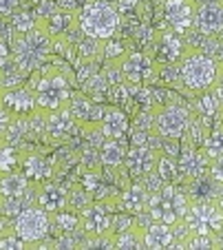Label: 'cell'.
<instances>
[{
    "label": "cell",
    "instance_id": "6",
    "mask_svg": "<svg viewBox=\"0 0 223 250\" xmlns=\"http://www.w3.org/2000/svg\"><path fill=\"white\" fill-rule=\"evenodd\" d=\"M192 122V111L186 104H162L152 111V128L166 140H181Z\"/></svg>",
    "mask_w": 223,
    "mask_h": 250
},
{
    "label": "cell",
    "instance_id": "32",
    "mask_svg": "<svg viewBox=\"0 0 223 250\" xmlns=\"http://www.w3.org/2000/svg\"><path fill=\"white\" fill-rule=\"evenodd\" d=\"M9 122H11V118H9V113H7L2 106H0V140L5 137V133H7V126H9Z\"/></svg>",
    "mask_w": 223,
    "mask_h": 250
},
{
    "label": "cell",
    "instance_id": "11",
    "mask_svg": "<svg viewBox=\"0 0 223 250\" xmlns=\"http://www.w3.org/2000/svg\"><path fill=\"white\" fill-rule=\"evenodd\" d=\"M195 0H164V22L170 31L186 33L195 24Z\"/></svg>",
    "mask_w": 223,
    "mask_h": 250
},
{
    "label": "cell",
    "instance_id": "21",
    "mask_svg": "<svg viewBox=\"0 0 223 250\" xmlns=\"http://www.w3.org/2000/svg\"><path fill=\"white\" fill-rule=\"evenodd\" d=\"M129 146L124 144V137H104L100 144V162L104 166H124Z\"/></svg>",
    "mask_w": 223,
    "mask_h": 250
},
{
    "label": "cell",
    "instance_id": "5",
    "mask_svg": "<svg viewBox=\"0 0 223 250\" xmlns=\"http://www.w3.org/2000/svg\"><path fill=\"white\" fill-rule=\"evenodd\" d=\"M188 195L177 184H164L159 190H152L148 195L146 217L150 222H162L168 226H177L186 217L188 210Z\"/></svg>",
    "mask_w": 223,
    "mask_h": 250
},
{
    "label": "cell",
    "instance_id": "37",
    "mask_svg": "<svg viewBox=\"0 0 223 250\" xmlns=\"http://www.w3.org/2000/svg\"><path fill=\"white\" fill-rule=\"evenodd\" d=\"M219 246H221V248H223V237H221V239H219Z\"/></svg>",
    "mask_w": 223,
    "mask_h": 250
},
{
    "label": "cell",
    "instance_id": "19",
    "mask_svg": "<svg viewBox=\"0 0 223 250\" xmlns=\"http://www.w3.org/2000/svg\"><path fill=\"white\" fill-rule=\"evenodd\" d=\"M31 180L24 173H16V170H7L0 173V197L5 199H16L24 197L31 190Z\"/></svg>",
    "mask_w": 223,
    "mask_h": 250
},
{
    "label": "cell",
    "instance_id": "22",
    "mask_svg": "<svg viewBox=\"0 0 223 250\" xmlns=\"http://www.w3.org/2000/svg\"><path fill=\"white\" fill-rule=\"evenodd\" d=\"M22 173L27 175L29 180H36V182H47L53 177V162L44 155H27L22 160Z\"/></svg>",
    "mask_w": 223,
    "mask_h": 250
},
{
    "label": "cell",
    "instance_id": "23",
    "mask_svg": "<svg viewBox=\"0 0 223 250\" xmlns=\"http://www.w3.org/2000/svg\"><path fill=\"white\" fill-rule=\"evenodd\" d=\"M155 173L162 184H177L179 182V168L172 155H157Z\"/></svg>",
    "mask_w": 223,
    "mask_h": 250
},
{
    "label": "cell",
    "instance_id": "18",
    "mask_svg": "<svg viewBox=\"0 0 223 250\" xmlns=\"http://www.w3.org/2000/svg\"><path fill=\"white\" fill-rule=\"evenodd\" d=\"M97 128H100L102 137H124L129 133L130 122L122 109L109 106V109L102 111V118H100V122H97Z\"/></svg>",
    "mask_w": 223,
    "mask_h": 250
},
{
    "label": "cell",
    "instance_id": "13",
    "mask_svg": "<svg viewBox=\"0 0 223 250\" xmlns=\"http://www.w3.org/2000/svg\"><path fill=\"white\" fill-rule=\"evenodd\" d=\"M80 226L86 237H100L106 232H113V212L106 208V204H86L80 215Z\"/></svg>",
    "mask_w": 223,
    "mask_h": 250
},
{
    "label": "cell",
    "instance_id": "17",
    "mask_svg": "<svg viewBox=\"0 0 223 250\" xmlns=\"http://www.w3.org/2000/svg\"><path fill=\"white\" fill-rule=\"evenodd\" d=\"M36 204L40 208L53 215V212H60L64 208H69V193L62 186L57 184H40L38 186V195H36Z\"/></svg>",
    "mask_w": 223,
    "mask_h": 250
},
{
    "label": "cell",
    "instance_id": "14",
    "mask_svg": "<svg viewBox=\"0 0 223 250\" xmlns=\"http://www.w3.org/2000/svg\"><path fill=\"white\" fill-rule=\"evenodd\" d=\"M157 155L159 153L152 151L148 144H130L129 151H126L124 164L129 166V173L133 177H148V175L155 173Z\"/></svg>",
    "mask_w": 223,
    "mask_h": 250
},
{
    "label": "cell",
    "instance_id": "28",
    "mask_svg": "<svg viewBox=\"0 0 223 250\" xmlns=\"http://www.w3.org/2000/svg\"><path fill=\"white\" fill-rule=\"evenodd\" d=\"M208 175L217 182L219 186L223 184V153L217 155V157H212V160L208 162Z\"/></svg>",
    "mask_w": 223,
    "mask_h": 250
},
{
    "label": "cell",
    "instance_id": "33",
    "mask_svg": "<svg viewBox=\"0 0 223 250\" xmlns=\"http://www.w3.org/2000/svg\"><path fill=\"white\" fill-rule=\"evenodd\" d=\"M217 206L223 210V184L219 186V193H217Z\"/></svg>",
    "mask_w": 223,
    "mask_h": 250
},
{
    "label": "cell",
    "instance_id": "40",
    "mask_svg": "<svg viewBox=\"0 0 223 250\" xmlns=\"http://www.w3.org/2000/svg\"><path fill=\"white\" fill-rule=\"evenodd\" d=\"M195 2H204V0H195Z\"/></svg>",
    "mask_w": 223,
    "mask_h": 250
},
{
    "label": "cell",
    "instance_id": "31",
    "mask_svg": "<svg viewBox=\"0 0 223 250\" xmlns=\"http://www.w3.org/2000/svg\"><path fill=\"white\" fill-rule=\"evenodd\" d=\"M82 186H84L86 190H93L100 186V175H95V173H86L84 177H82Z\"/></svg>",
    "mask_w": 223,
    "mask_h": 250
},
{
    "label": "cell",
    "instance_id": "24",
    "mask_svg": "<svg viewBox=\"0 0 223 250\" xmlns=\"http://www.w3.org/2000/svg\"><path fill=\"white\" fill-rule=\"evenodd\" d=\"M115 248H144L142 228L130 226L126 230L115 232Z\"/></svg>",
    "mask_w": 223,
    "mask_h": 250
},
{
    "label": "cell",
    "instance_id": "26",
    "mask_svg": "<svg viewBox=\"0 0 223 250\" xmlns=\"http://www.w3.org/2000/svg\"><path fill=\"white\" fill-rule=\"evenodd\" d=\"M18 164H20V157H18V151L14 148V144L0 140V173L16 170Z\"/></svg>",
    "mask_w": 223,
    "mask_h": 250
},
{
    "label": "cell",
    "instance_id": "30",
    "mask_svg": "<svg viewBox=\"0 0 223 250\" xmlns=\"http://www.w3.org/2000/svg\"><path fill=\"white\" fill-rule=\"evenodd\" d=\"M9 64H11V47L5 40H0V69H5Z\"/></svg>",
    "mask_w": 223,
    "mask_h": 250
},
{
    "label": "cell",
    "instance_id": "3",
    "mask_svg": "<svg viewBox=\"0 0 223 250\" xmlns=\"http://www.w3.org/2000/svg\"><path fill=\"white\" fill-rule=\"evenodd\" d=\"M223 64L219 62L217 56H210L204 49L195 51H186L179 60V80L186 89L192 93H204L210 91L221 76Z\"/></svg>",
    "mask_w": 223,
    "mask_h": 250
},
{
    "label": "cell",
    "instance_id": "10",
    "mask_svg": "<svg viewBox=\"0 0 223 250\" xmlns=\"http://www.w3.org/2000/svg\"><path fill=\"white\" fill-rule=\"evenodd\" d=\"M208 155L201 151L197 144L184 140V146L179 153V162H177V168H179V180H184L186 184L201 175L208 173Z\"/></svg>",
    "mask_w": 223,
    "mask_h": 250
},
{
    "label": "cell",
    "instance_id": "9",
    "mask_svg": "<svg viewBox=\"0 0 223 250\" xmlns=\"http://www.w3.org/2000/svg\"><path fill=\"white\" fill-rule=\"evenodd\" d=\"M0 106L9 113L11 120H27L31 113L38 111L34 89L22 84L2 86V91H0Z\"/></svg>",
    "mask_w": 223,
    "mask_h": 250
},
{
    "label": "cell",
    "instance_id": "27",
    "mask_svg": "<svg viewBox=\"0 0 223 250\" xmlns=\"http://www.w3.org/2000/svg\"><path fill=\"white\" fill-rule=\"evenodd\" d=\"M51 219L62 228V232H67V235H73V232L80 228V217L73 215L69 208H64V210H60V212H53Z\"/></svg>",
    "mask_w": 223,
    "mask_h": 250
},
{
    "label": "cell",
    "instance_id": "12",
    "mask_svg": "<svg viewBox=\"0 0 223 250\" xmlns=\"http://www.w3.org/2000/svg\"><path fill=\"white\" fill-rule=\"evenodd\" d=\"M197 31L204 33L205 38H212L223 31V0H204L197 2L195 9V24Z\"/></svg>",
    "mask_w": 223,
    "mask_h": 250
},
{
    "label": "cell",
    "instance_id": "15",
    "mask_svg": "<svg viewBox=\"0 0 223 250\" xmlns=\"http://www.w3.org/2000/svg\"><path fill=\"white\" fill-rule=\"evenodd\" d=\"M188 51L186 49V42L181 38V33L177 31H164L159 33V38L155 42V53H152V60H162V62H168V64H175V62L181 60V56Z\"/></svg>",
    "mask_w": 223,
    "mask_h": 250
},
{
    "label": "cell",
    "instance_id": "4",
    "mask_svg": "<svg viewBox=\"0 0 223 250\" xmlns=\"http://www.w3.org/2000/svg\"><path fill=\"white\" fill-rule=\"evenodd\" d=\"M119 16L117 7L111 5L109 0H89L75 16V24L80 27L82 36L95 40H111L119 29Z\"/></svg>",
    "mask_w": 223,
    "mask_h": 250
},
{
    "label": "cell",
    "instance_id": "20",
    "mask_svg": "<svg viewBox=\"0 0 223 250\" xmlns=\"http://www.w3.org/2000/svg\"><path fill=\"white\" fill-rule=\"evenodd\" d=\"M148 188L144 184H130L129 188L119 195V206L129 215H144L148 204Z\"/></svg>",
    "mask_w": 223,
    "mask_h": 250
},
{
    "label": "cell",
    "instance_id": "29",
    "mask_svg": "<svg viewBox=\"0 0 223 250\" xmlns=\"http://www.w3.org/2000/svg\"><path fill=\"white\" fill-rule=\"evenodd\" d=\"M20 0H0V16L2 18H9L14 11H18L20 9Z\"/></svg>",
    "mask_w": 223,
    "mask_h": 250
},
{
    "label": "cell",
    "instance_id": "38",
    "mask_svg": "<svg viewBox=\"0 0 223 250\" xmlns=\"http://www.w3.org/2000/svg\"><path fill=\"white\" fill-rule=\"evenodd\" d=\"M0 91H2V76H0Z\"/></svg>",
    "mask_w": 223,
    "mask_h": 250
},
{
    "label": "cell",
    "instance_id": "8",
    "mask_svg": "<svg viewBox=\"0 0 223 250\" xmlns=\"http://www.w3.org/2000/svg\"><path fill=\"white\" fill-rule=\"evenodd\" d=\"M115 62H117L119 78L126 84H146L157 73V62L144 51H126Z\"/></svg>",
    "mask_w": 223,
    "mask_h": 250
},
{
    "label": "cell",
    "instance_id": "16",
    "mask_svg": "<svg viewBox=\"0 0 223 250\" xmlns=\"http://www.w3.org/2000/svg\"><path fill=\"white\" fill-rule=\"evenodd\" d=\"M144 237V248L152 250H164V248H175V226H168L162 222H150L146 228H142Z\"/></svg>",
    "mask_w": 223,
    "mask_h": 250
},
{
    "label": "cell",
    "instance_id": "25",
    "mask_svg": "<svg viewBox=\"0 0 223 250\" xmlns=\"http://www.w3.org/2000/svg\"><path fill=\"white\" fill-rule=\"evenodd\" d=\"M38 22H40V18H36V14L29 9H18L11 14V31L14 33H27Z\"/></svg>",
    "mask_w": 223,
    "mask_h": 250
},
{
    "label": "cell",
    "instance_id": "36",
    "mask_svg": "<svg viewBox=\"0 0 223 250\" xmlns=\"http://www.w3.org/2000/svg\"><path fill=\"white\" fill-rule=\"evenodd\" d=\"M77 5H84V2H89V0H75Z\"/></svg>",
    "mask_w": 223,
    "mask_h": 250
},
{
    "label": "cell",
    "instance_id": "34",
    "mask_svg": "<svg viewBox=\"0 0 223 250\" xmlns=\"http://www.w3.org/2000/svg\"><path fill=\"white\" fill-rule=\"evenodd\" d=\"M5 232H11V228H9V230H7V224H5V217H2V215H0V237L5 235Z\"/></svg>",
    "mask_w": 223,
    "mask_h": 250
},
{
    "label": "cell",
    "instance_id": "39",
    "mask_svg": "<svg viewBox=\"0 0 223 250\" xmlns=\"http://www.w3.org/2000/svg\"><path fill=\"white\" fill-rule=\"evenodd\" d=\"M221 122H223V109H221Z\"/></svg>",
    "mask_w": 223,
    "mask_h": 250
},
{
    "label": "cell",
    "instance_id": "1",
    "mask_svg": "<svg viewBox=\"0 0 223 250\" xmlns=\"http://www.w3.org/2000/svg\"><path fill=\"white\" fill-rule=\"evenodd\" d=\"M53 51V36L49 33L44 20H40L31 31L18 33L11 42V64L20 73L38 71Z\"/></svg>",
    "mask_w": 223,
    "mask_h": 250
},
{
    "label": "cell",
    "instance_id": "35",
    "mask_svg": "<svg viewBox=\"0 0 223 250\" xmlns=\"http://www.w3.org/2000/svg\"><path fill=\"white\" fill-rule=\"evenodd\" d=\"M38 2H40V0H20V5H22V7H36Z\"/></svg>",
    "mask_w": 223,
    "mask_h": 250
},
{
    "label": "cell",
    "instance_id": "7",
    "mask_svg": "<svg viewBox=\"0 0 223 250\" xmlns=\"http://www.w3.org/2000/svg\"><path fill=\"white\" fill-rule=\"evenodd\" d=\"M51 226H53L51 215L36 204V206H27L24 210H20L16 215L14 224H11V230L20 239L27 241L29 246H36L51 232Z\"/></svg>",
    "mask_w": 223,
    "mask_h": 250
},
{
    "label": "cell",
    "instance_id": "2",
    "mask_svg": "<svg viewBox=\"0 0 223 250\" xmlns=\"http://www.w3.org/2000/svg\"><path fill=\"white\" fill-rule=\"evenodd\" d=\"M31 89H34L38 109L51 113V111L64 109L69 104V98L73 93V78L67 73V69L44 62L38 69V78Z\"/></svg>",
    "mask_w": 223,
    "mask_h": 250
}]
</instances>
